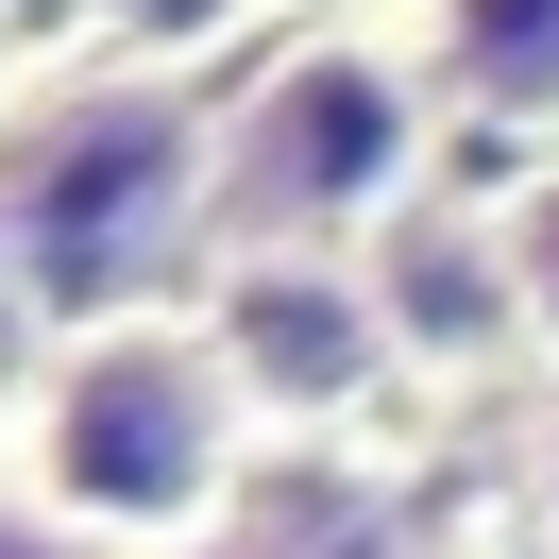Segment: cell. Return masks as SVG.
Listing matches in <instances>:
<instances>
[{
  "mask_svg": "<svg viewBox=\"0 0 559 559\" xmlns=\"http://www.w3.org/2000/svg\"><path fill=\"white\" fill-rule=\"evenodd\" d=\"M407 51L441 85V119H491V136L559 153V0H407Z\"/></svg>",
  "mask_w": 559,
  "mask_h": 559,
  "instance_id": "6",
  "label": "cell"
},
{
  "mask_svg": "<svg viewBox=\"0 0 559 559\" xmlns=\"http://www.w3.org/2000/svg\"><path fill=\"white\" fill-rule=\"evenodd\" d=\"M441 204V85L407 35H288L221 119V254H373Z\"/></svg>",
  "mask_w": 559,
  "mask_h": 559,
  "instance_id": "2",
  "label": "cell"
},
{
  "mask_svg": "<svg viewBox=\"0 0 559 559\" xmlns=\"http://www.w3.org/2000/svg\"><path fill=\"white\" fill-rule=\"evenodd\" d=\"M238 373H221L204 306H119L85 340H51V373L17 390V491H35L69 543L170 559L221 525L238 491Z\"/></svg>",
  "mask_w": 559,
  "mask_h": 559,
  "instance_id": "1",
  "label": "cell"
},
{
  "mask_svg": "<svg viewBox=\"0 0 559 559\" xmlns=\"http://www.w3.org/2000/svg\"><path fill=\"white\" fill-rule=\"evenodd\" d=\"M373 306H390V356L407 390H475L525 356V272H509V204H424L373 238Z\"/></svg>",
  "mask_w": 559,
  "mask_h": 559,
  "instance_id": "5",
  "label": "cell"
},
{
  "mask_svg": "<svg viewBox=\"0 0 559 559\" xmlns=\"http://www.w3.org/2000/svg\"><path fill=\"white\" fill-rule=\"evenodd\" d=\"M509 272H525V356H559V153H525L509 187Z\"/></svg>",
  "mask_w": 559,
  "mask_h": 559,
  "instance_id": "7",
  "label": "cell"
},
{
  "mask_svg": "<svg viewBox=\"0 0 559 559\" xmlns=\"http://www.w3.org/2000/svg\"><path fill=\"white\" fill-rule=\"evenodd\" d=\"M187 238L221 254V119H187L153 69L69 85L35 136L0 153V254H17V288L69 340L119 322V306H153V272Z\"/></svg>",
  "mask_w": 559,
  "mask_h": 559,
  "instance_id": "3",
  "label": "cell"
},
{
  "mask_svg": "<svg viewBox=\"0 0 559 559\" xmlns=\"http://www.w3.org/2000/svg\"><path fill=\"white\" fill-rule=\"evenodd\" d=\"M187 306H204V340H221V373H238L254 424H356L373 390H407L373 254H204Z\"/></svg>",
  "mask_w": 559,
  "mask_h": 559,
  "instance_id": "4",
  "label": "cell"
},
{
  "mask_svg": "<svg viewBox=\"0 0 559 559\" xmlns=\"http://www.w3.org/2000/svg\"><path fill=\"white\" fill-rule=\"evenodd\" d=\"M525 509H543V559H559V407H543V441H525Z\"/></svg>",
  "mask_w": 559,
  "mask_h": 559,
  "instance_id": "8",
  "label": "cell"
}]
</instances>
